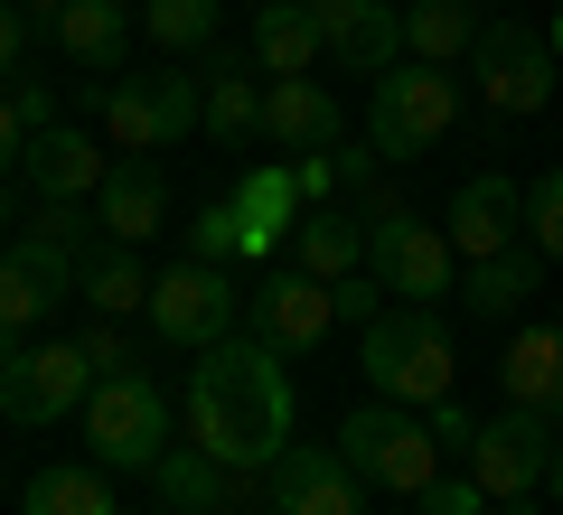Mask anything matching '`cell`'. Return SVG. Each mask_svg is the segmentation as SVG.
I'll return each instance as SVG.
<instances>
[{
    "label": "cell",
    "instance_id": "6da1fadb",
    "mask_svg": "<svg viewBox=\"0 0 563 515\" xmlns=\"http://www.w3.org/2000/svg\"><path fill=\"white\" fill-rule=\"evenodd\" d=\"M179 440H198L207 459H225L244 478H263L291 450V376H282V347L263 328L198 347V376L179 394Z\"/></svg>",
    "mask_w": 563,
    "mask_h": 515
},
{
    "label": "cell",
    "instance_id": "7a4b0ae2",
    "mask_svg": "<svg viewBox=\"0 0 563 515\" xmlns=\"http://www.w3.org/2000/svg\"><path fill=\"white\" fill-rule=\"evenodd\" d=\"M357 376L376 384L385 403L432 413V403L451 394V376H461V357H451V318L422 310V300H385V318L357 328Z\"/></svg>",
    "mask_w": 563,
    "mask_h": 515
},
{
    "label": "cell",
    "instance_id": "3957f363",
    "mask_svg": "<svg viewBox=\"0 0 563 515\" xmlns=\"http://www.w3.org/2000/svg\"><path fill=\"white\" fill-rule=\"evenodd\" d=\"M366 272L385 281V300H451L461 291V254H451V235L442 225H422L413 206L395 198V188H366Z\"/></svg>",
    "mask_w": 563,
    "mask_h": 515
},
{
    "label": "cell",
    "instance_id": "277c9868",
    "mask_svg": "<svg viewBox=\"0 0 563 515\" xmlns=\"http://www.w3.org/2000/svg\"><path fill=\"white\" fill-rule=\"evenodd\" d=\"M339 450H347V469H357L366 488H385V496H422L442 478V432H432V413L385 403V394L339 422Z\"/></svg>",
    "mask_w": 563,
    "mask_h": 515
},
{
    "label": "cell",
    "instance_id": "5b68a950",
    "mask_svg": "<svg viewBox=\"0 0 563 515\" xmlns=\"http://www.w3.org/2000/svg\"><path fill=\"white\" fill-rule=\"evenodd\" d=\"M451 122H461V76H451V66L404 57V66H385L376 94H366V141H376L385 159H422Z\"/></svg>",
    "mask_w": 563,
    "mask_h": 515
},
{
    "label": "cell",
    "instance_id": "8992f818",
    "mask_svg": "<svg viewBox=\"0 0 563 515\" xmlns=\"http://www.w3.org/2000/svg\"><path fill=\"white\" fill-rule=\"evenodd\" d=\"M85 440H95V469H141L151 478V459L169 450V394L151 376H103L95 394H85Z\"/></svg>",
    "mask_w": 563,
    "mask_h": 515
},
{
    "label": "cell",
    "instance_id": "52a82bcc",
    "mask_svg": "<svg viewBox=\"0 0 563 515\" xmlns=\"http://www.w3.org/2000/svg\"><path fill=\"white\" fill-rule=\"evenodd\" d=\"M244 318V291L225 262H169V272H151V328L169 337V347H217V337H235Z\"/></svg>",
    "mask_w": 563,
    "mask_h": 515
},
{
    "label": "cell",
    "instance_id": "ba28073f",
    "mask_svg": "<svg viewBox=\"0 0 563 515\" xmlns=\"http://www.w3.org/2000/svg\"><path fill=\"white\" fill-rule=\"evenodd\" d=\"M554 38H544L536 20H488L479 47H470V85L488 94V113H544V94H554Z\"/></svg>",
    "mask_w": 563,
    "mask_h": 515
},
{
    "label": "cell",
    "instance_id": "9c48e42d",
    "mask_svg": "<svg viewBox=\"0 0 563 515\" xmlns=\"http://www.w3.org/2000/svg\"><path fill=\"white\" fill-rule=\"evenodd\" d=\"M544 459H554V413L507 403L498 422H479V432H470V478L488 488V506L536 496V488H544Z\"/></svg>",
    "mask_w": 563,
    "mask_h": 515
},
{
    "label": "cell",
    "instance_id": "30bf717a",
    "mask_svg": "<svg viewBox=\"0 0 563 515\" xmlns=\"http://www.w3.org/2000/svg\"><path fill=\"white\" fill-rule=\"evenodd\" d=\"M85 394H95V366H85V347H76V337H47V347H29V357L10 366V376H0V413L20 422V432L85 413Z\"/></svg>",
    "mask_w": 563,
    "mask_h": 515
},
{
    "label": "cell",
    "instance_id": "8fae6325",
    "mask_svg": "<svg viewBox=\"0 0 563 515\" xmlns=\"http://www.w3.org/2000/svg\"><path fill=\"white\" fill-rule=\"evenodd\" d=\"M151 496H161L169 515H244L263 496V478L225 469V459H207L198 440H169L161 459H151Z\"/></svg>",
    "mask_w": 563,
    "mask_h": 515
},
{
    "label": "cell",
    "instance_id": "7c38bea8",
    "mask_svg": "<svg viewBox=\"0 0 563 515\" xmlns=\"http://www.w3.org/2000/svg\"><path fill=\"white\" fill-rule=\"evenodd\" d=\"M263 496L282 515H357L366 478L347 469V450H320V440H291V450L263 469Z\"/></svg>",
    "mask_w": 563,
    "mask_h": 515
},
{
    "label": "cell",
    "instance_id": "4fadbf2b",
    "mask_svg": "<svg viewBox=\"0 0 563 515\" xmlns=\"http://www.w3.org/2000/svg\"><path fill=\"white\" fill-rule=\"evenodd\" d=\"M451 254L461 262H488V254H507V244L526 235V188L507 179V169H479V179H461V198H451Z\"/></svg>",
    "mask_w": 563,
    "mask_h": 515
},
{
    "label": "cell",
    "instance_id": "5bb4252c",
    "mask_svg": "<svg viewBox=\"0 0 563 515\" xmlns=\"http://www.w3.org/2000/svg\"><path fill=\"white\" fill-rule=\"evenodd\" d=\"M76 272H85V254L20 235L10 254H0V328H38V318L57 310L66 291H76Z\"/></svg>",
    "mask_w": 563,
    "mask_h": 515
},
{
    "label": "cell",
    "instance_id": "9a60e30c",
    "mask_svg": "<svg viewBox=\"0 0 563 515\" xmlns=\"http://www.w3.org/2000/svg\"><path fill=\"white\" fill-rule=\"evenodd\" d=\"M254 328L273 337L282 357H301V347H320L329 328H339V291H329L320 272H301V262H291V272H273L254 291Z\"/></svg>",
    "mask_w": 563,
    "mask_h": 515
},
{
    "label": "cell",
    "instance_id": "2e32d148",
    "mask_svg": "<svg viewBox=\"0 0 563 515\" xmlns=\"http://www.w3.org/2000/svg\"><path fill=\"white\" fill-rule=\"evenodd\" d=\"M310 20H320V47L347 66V76H385L395 47H404L395 0H310Z\"/></svg>",
    "mask_w": 563,
    "mask_h": 515
},
{
    "label": "cell",
    "instance_id": "e0dca14e",
    "mask_svg": "<svg viewBox=\"0 0 563 515\" xmlns=\"http://www.w3.org/2000/svg\"><path fill=\"white\" fill-rule=\"evenodd\" d=\"M263 141L282 150H339V103H329L320 76H263Z\"/></svg>",
    "mask_w": 563,
    "mask_h": 515
},
{
    "label": "cell",
    "instance_id": "ac0fdd59",
    "mask_svg": "<svg viewBox=\"0 0 563 515\" xmlns=\"http://www.w3.org/2000/svg\"><path fill=\"white\" fill-rule=\"evenodd\" d=\"M95 216H103V235L113 244H151L169 225V188H161V169H151V159H113V179L95 188Z\"/></svg>",
    "mask_w": 563,
    "mask_h": 515
},
{
    "label": "cell",
    "instance_id": "d6986e66",
    "mask_svg": "<svg viewBox=\"0 0 563 515\" xmlns=\"http://www.w3.org/2000/svg\"><path fill=\"white\" fill-rule=\"evenodd\" d=\"M20 169L38 179V198H95V188L113 179V150H95V132H66V122H47V132L29 141Z\"/></svg>",
    "mask_w": 563,
    "mask_h": 515
},
{
    "label": "cell",
    "instance_id": "ffe728a7",
    "mask_svg": "<svg viewBox=\"0 0 563 515\" xmlns=\"http://www.w3.org/2000/svg\"><path fill=\"white\" fill-rule=\"evenodd\" d=\"M103 150H113V159H151V150H169L161 76H122V85H103Z\"/></svg>",
    "mask_w": 563,
    "mask_h": 515
},
{
    "label": "cell",
    "instance_id": "44dd1931",
    "mask_svg": "<svg viewBox=\"0 0 563 515\" xmlns=\"http://www.w3.org/2000/svg\"><path fill=\"white\" fill-rule=\"evenodd\" d=\"M244 47H254L263 76H310V66L329 57V47H320V20H310V0H263Z\"/></svg>",
    "mask_w": 563,
    "mask_h": 515
},
{
    "label": "cell",
    "instance_id": "7402d4cb",
    "mask_svg": "<svg viewBox=\"0 0 563 515\" xmlns=\"http://www.w3.org/2000/svg\"><path fill=\"white\" fill-rule=\"evenodd\" d=\"M57 47L85 76H113L122 47H132V0H66L57 10Z\"/></svg>",
    "mask_w": 563,
    "mask_h": 515
},
{
    "label": "cell",
    "instance_id": "603a6c76",
    "mask_svg": "<svg viewBox=\"0 0 563 515\" xmlns=\"http://www.w3.org/2000/svg\"><path fill=\"white\" fill-rule=\"evenodd\" d=\"M291 262L320 281H347L366 272V216H339V206H310L301 225H291Z\"/></svg>",
    "mask_w": 563,
    "mask_h": 515
},
{
    "label": "cell",
    "instance_id": "cb8c5ba5",
    "mask_svg": "<svg viewBox=\"0 0 563 515\" xmlns=\"http://www.w3.org/2000/svg\"><path fill=\"white\" fill-rule=\"evenodd\" d=\"M507 403L563 422V318H554V328H526L517 347H507Z\"/></svg>",
    "mask_w": 563,
    "mask_h": 515
},
{
    "label": "cell",
    "instance_id": "d4e9b609",
    "mask_svg": "<svg viewBox=\"0 0 563 515\" xmlns=\"http://www.w3.org/2000/svg\"><path fill=\"white\" fill-rule=\"evenodd\" d=\"M479 10L470 0H413L404 10V57H422V66H461L470 47H479Z\"/></svg>",
    "mask_w": 563,
    "mask_h": 515
},
{
    "label": "cell",
    "instance_id": "484cf974",
    "mask_svg": "<svg viewBox=\"0 0 563 515\" xmlns=\"http://www.w3.org/2000/svg\"><path fill=\"white\" fill-rule=\"evenodd\" d=\"M536 281H544V254L536 244H507V254H488V262L461 272V300H470V318H507L517 300H536Z\"/></svg>",
    "mask_w": 563,
    "mask_h": 515
},
{
    "label": "cell",
    "instance_id": "4316f807",
    "mask_svg": "<svg viewBox=\"0 0 563 515\" xmlns=\"http://www.w3.org/2000/svg\"><path fill=\"white\" fill-rule=\"evenodd\" d=\"M207 132L217 141H254L263 132V85L244 76L235 47H207Z\"/></svg>",
    "mask_w": 563,
    "mask_h": 515
},
{
    "label": "cell",
    "instance_id": "83f0119b",
    "mask_svg": "<svg viewBox=\"0 0 563 515\" xmlns=\"http://www.w3.org/2000/svg\"><path fill=\"white\" fill-rule=\"evenodd\" d=\"M235 206H244V225H254V254H273V244L310 216V206H301V179H291V159H273V169H244Z\"/></svg>",
    "mask_w": 563,
    "mask_h": 515
},
{
    "label": "cell",
    "instance_id": "f1b7e54d",
    "mask_svg": "<svg viewBox=\"0 0 563 515\" xmlns=\"http://www.w3.org/2000/svg\"><path fill=\"white\" fill-rule=\"evenodd\" d=\"M76 291L95 300V318H122V310H151V272H141L132 244H103V254H85Z\"/></svg>",
    "mask_w": 563,
    "mask_h": 515
},
{
    "label": "cell",
    "instance_id": "f546056e",
    "mask_svg": "<svg viewBox=\"0 0 563 515\" xmlns=\"http://www.w3.org/2000/svg\"><path fill=\"white\" fill-rule=\"evenodd\" d=\"M20 515H113V488H103V469H66V459H47V469L29 478Z\"/></svg>",
    "mask_w": 563,
    "mask_h": 515
},
{
    "label": "cell",
    "instance_id": "4dcf8cb0",
    "mask_svg": "<svg viewBox=\"0 0 563 515\" xmlns=\"http://www.w3.org/2000/svg\"><path fill=\"white\" fill-rule=\"evenodd\" d=\"M141 29L161 38V57H188V47H217V0H141Z\"/></svg>",
    "mask_w": 563,
    "mask_h": 515
},
{
    "label": "cell",
    "instance_id": "1f68e13d",
    "mask_svg": "<svg viewBox=\"0 0 563 515\" xmlns=\"http://www.w3.org/2000/svg\"><path fill=\"white\" fill-rule=\"evenodd\" d=\"M188 254L198 262H254V225H244V206L235 198H217V206H198V216H188Z\"/></svg>",
    "mask_w": 563,
    "mask_h": 515
},
{
    "label": "cell",
    "instance_id": "d6a6232c",
    "mask_svg": "<svg viewBox=\"0 0 563 515\" xmlns=\"http://www.w3.org/2000/svg\"><path fill=\"white\" fill-rule=\"evenodd\" d=\"M95 206H85V198H38V216H29V235H38V244H66V254H95Z\"/></svg>",
    "mask_w": 563,
    "mask_h": 515
},
{
    "label": "cell",
    "instance_id": "836d02e7",
    "mask_svg": "<svg viewBox=\"0 0 563 515\" xmlns=\"http://www.w3.org/2000/svg\"><path fill=\"white\" fill-rule=\"evenodd\" d=\"M526 244H536L544 262H563V169H544V179L526 188Z\"/></svg>",
    "mask_w": 563,
    "mask_h": 515
},
{
    "label": "cell",
    "instance_id": "e575fe53",
    "mask_svg": "<svg viewBox=\"0 0 563 515\" xmlns=\"http://www.w3.org/2000/svg\"><path fill=\"white\" fill-rule=\"evenodd\" d=\"M413 515H498V506H488L479 478H432V488L413 496Z\"/></svg>",
    "mask_w": 563,
    "mask_h": 515
},
{
    "label": "cell",
    "instance_id": "d590c367",
    "mask_svg": "<svg viewBox=\"0 0 563 515\" xmlns=\"http://www.w3.org/2000/svg\"><path fill=\"white\" fill-rule=\"evenodd\" d=\"M29 141H38V122H29L20 85H0V169H20V159H29Z\"/></svg>",
    "mask_w": 563,
    "mask_h": 515
},
{
    "label": "cell",
    "instance_id": "8d00e7d4",
    "mask_svg": "<svg viewBox=\"0 0 563 515\" xmlns=\"http://www.w3.org/2000/svg\"><path fill=\"white\" fill-rule=\"evenodd\" d=\"M329 291H339V318H347V328L385 318V281H376V272H347V281H329Z\"/></svg>",
    "mask_w": 563,
    "mask_h": 515
},
{
    "label": "cell",
    "instance_id": "74e56055",
    "mask_svg": "<svg viewBox=\"0 0 563 515\" xmlns=\"http://www.w3.org/2000/svg\"><path fill=\"white\" fill-rule=\"evenodd\" d=\"M76 347H85V366H95V376H132V347H122V328H113V318H95V328H85Z\"/></svg>",
    "mask_w": 563,
    "mask_h": 515
},
{
    "label": "cell",
    "instance_id": "f35d334b",
    "mask_svg": "<svg viewBox=\"0 0 563 515\" xmlns=\"http://www.w3.org/2000/svg\"><path fill=\"white\" fill-rule=\"evenodd\" d=\"M291 179H301V206H329V198H339V159L301 150V159H291Z\"/></svg>",
    "mask_w": 563,
    "mask_h": 515
},
{
    "label": "cell",
    "instance_id": "ab89813d",
    "mask_svg": "<svg viewBox=\"0 0 563 515\" xmlns=\"http://www.w3.org/2000/svg\"><path fill=\"white\" fill-rule=\"evenodd\" d=\"M329 159H339V188H376V141H339V150H329Z\"/></svg>",
    "mask_w": 563,
    "mask_h": 515
},
{
    "label": "cell",
    "instance_id": "60d3db41",
    "mask_svg": "<svg viewBox=\"0 0 563 515\" xmlns=\"http://www.w3.org/2000/svg\"><path fill=\"white\" fill-rule=\"evenodd\" d=\"M20 57H29V10L0 0V76H20Z\"/></svg>",
    "mask_w": 563,
    "mask_h": 515
},
{
    "label": "cell",
    "instance_id": "b9f144b4",
    "mask_svg": "<svg viewBox=\"0 0 563 515\" xmlns=\"http://www.w3.org/2000/svg\"><path fill=\"white\" fill-rule=\"evenodd\" d=\"M432 432H442V450H470V432H479V422H470V413H461V403H451V394H442V403H432Z\"/></svg>",
    "mask_w": 563,
    "mask_h": 515
},
{
    "label": "cell",
    "instance_id": "7bdbcfd3",
    "mask_svg": "<svg viewBox=\"0 0 563 515\" xmlns=\"http://www.w3.org/2000/svg\"><path fill=\"white\" fill-rule=\"evenodd\" d=\"M544 496L563 506V440H554V459H544Z\"/></svg>",
    "mask_w": 563,
    "mask_h": 515
},
{
    "label": "cell",
    "instance_id": "ee69618b",
    "mask_svg": "<svg viewBox=\"0 0 563 515\" xmlns=\"http://www.w3.org/2000/svg\"><path fill=\"white\" fill-rule=\"evenodd\" d=\"M20 357H29V347H20V328H0V376H10Z\"/></svg>",
    "mask_w": 563,
    "mask_h": 515
},
{
    "label": "cell",
    "instance_id": "f6af8a7d",
    "mask_svg": "<svg viewBox=\"0 0 563 515\" xmlns=\"http://www.w3.org/2000/svg\"><path fill=\"white\" fill-rule=\"evenodd\" d=\"M20 10H29V20H57V10H66V0H20Z\"/></svg>",
    "mask_w": 563,
    "mask_h": 515
},
{
    "label": "cell",
    "instance_id": "bcb514c9",
    "mask_svg": "<svg viewBox=\"0 0 563 515\" xmlns=\"http://www.w3.org/2000/svg\"><path fill=\"white\" fill-rule=\"evenodd\" d=\"M10 225H20V216H10V198H0V254H10Z\"/></svg>",
    "mask_w": 563,
    "mask_h": 515
},
{
    "label": "cell",
    "instance_id": "7dc6e473",
    "mask_svg": "<svg viewBox=\"0 0 563 515\" xmlns=\"http://www.w3.org/2000/svg\"><path fill=\"white\" fill-rule=\"evenodd\" d=\"M498 515H536V496H507V506H498Z\"/></svg>",
    "mask_w": 563,
    "mask_h": 515
},
{
    "label": "cell",
    "instance_id": "c3c4849f",
    "mask_svg": "<svg viewBox=\"0 0 563 515\" xmlns=\"http://www.w3.org/2000/svg\"><path fill=\"white\" fill-rule=\"evenodd\" d=\"M544 38H554V66H563V10H554V29H544Z\"/></svg>",
    "mask_w": 563,
    "mask_h": 515
}]
</instances>
